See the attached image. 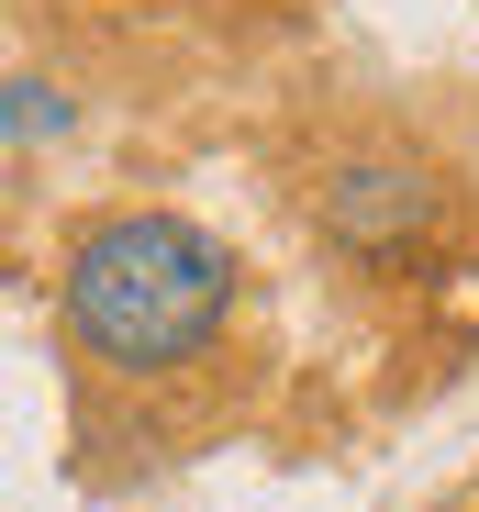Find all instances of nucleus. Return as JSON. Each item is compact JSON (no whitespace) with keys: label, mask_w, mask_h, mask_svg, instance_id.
Here are the masks:
<instances>
[{"label":"nucleus","mask_w":479,"mask_h":512,"mask_svg":"<svg viewBox=\"0 0 479 512\" xmlns=\"http://www.w3.org/2000/svg\"><path fill=\"white\" fill-rule=\"evenodd\" d=\"M234 245L190 212H101L67 245V334L101 379H190L234 323Z\"/></svg>","instance_id":"1"},{"label":"nucleus","mask_w":479,"mask_h":512,"mask_svg":"<svg viewBox=\"0 0 479 512\" xmlns=\"http://www.w3.org/2000/svg\"><path fill=\"white\" fill-rule=\"evenodd\" d=\"M312 223H324L335 256H357V268H402V256L435 245L446 223V167L424 145H346L324 179H312Z\"/></svg>","instance_id":"2"},{"label":"nucleus","mask_w":479,"mask_h":512,"mask_svg":"<svg viewBox=\"0 0 479 512\" xmlns=\"http://www.w3.org/2000/svg\"><path fill=\"white\" fill-rule=\"evenodd\" d=\"M67 123H78V101L45 90V78H12V90H0V134H12V145H45V134H67Z\"/></svg>","instance_id":"3"}]
</instances>
